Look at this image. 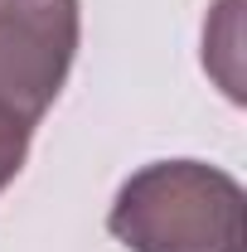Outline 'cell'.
Masks as SVG:
<instances>
[{
	"instance_id": "3",
	"label": "cell",
	"mask_w": 247,
	"mask_h": 252,
	"mask_svg": "<svg viewBox=\"0 0 247 252\" xmlns=\"http://www.w3.org/2000/svg\"><path fill=\"white\" fill-rule=\"evenodd\" d=\"M25 156H30V146H20V141H0V189H5L15 175H20Z\"/></svg>"
},
{
	"instance_id": "1",
	"label": "cell",
	"mask_w": 247,
	"mask_h": 252,
	"mask_svg": "<svg viewBox=\"0 0 247 252\" xmlns=\"http://www.w3.org/2000/svg\"><path fill=\"white\" fill-rule=\"evenodd\" d=\"M107 228L131 252H247V199L218 165L155 160L117 189Z\"/></svg>"
},
{
	"instance_id": "2",
	"label": "cell",
	"mask_w": 247,
	"mask_h": 252,
	"mask_svg": "<svg viewBox=\"0 0 247 252\" xmlns=\"http://www.w3.org/2000/svg\"><path fill=\"white\" fill-rule=\"evenodd\" d=\"M78 0H0V141L30 146L78 54Z\"/></svg>"
}]
</instances>
